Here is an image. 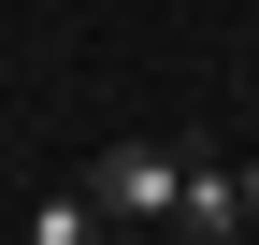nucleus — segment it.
Wrapping results in <instances>:
<instances>
[{
    "label": "nucleus",
    "mask_w": 259,
    "mask_h": 245,
    "mask_svg": "<svg viewBox=\"0 0 259 245\" xmlns=\"http://www.w3.org/2000/svg\"><path fill=\"white\" fill-rule=\"evenodd\" d=\"M173 173H187V159H158V144H115V159L87 173V202H101V217H173Z\"/></svg>",
    "instance_id": "obj_1"
},
{
    "label": "nucleus",
    "mask_w": 259,
    "mask_h": 245,
    "mask_svg": "<svg viewBox=\"0 0 259 245\" xmlns=\"http://www.w3.org/2000/svg\"><path fill=\"white\" fill-rule=\"evenodd\" d=\"M173 231H245V173L187 159V173H173Z\"/></svg>",
    "instance_id": "obj_2"
},
{
    "label": "nucleus",
    "mask_w": 259,
    "mask_h": 245,
    "mask_svg": "<svg viewBox=\"0 0 259 245\" xmlns=\"http://www.w3.org/2000/svg\"><path fill=\"white\" fill-rule=\"evenodd\" d=\"M29 245H101V202H87V188H44V202H29Z\"/></svg>",
    "instance_id": "obj_3"
},
{
    "label": "nucleus",
    "mask_w": 259,
    "mask_h": 245,
    "mask_svg": "<svg viewBox=\"0 0 259 245\" xmlns=\"http://www.w3.org/2000/svg\"><path fill=\"white\" fill-rule=\"evenodd\" d=\"M245 231H259V159H245Z\"/></svg>",
    "instance_id": "obj_4"
}]
</instances>
